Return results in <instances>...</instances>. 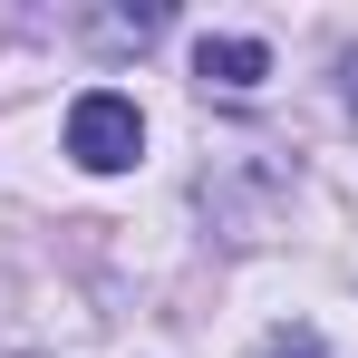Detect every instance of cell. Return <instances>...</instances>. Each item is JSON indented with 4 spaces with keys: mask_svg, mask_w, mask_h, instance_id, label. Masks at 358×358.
I'll return each mask as SVG.
<instances>
[{
    "mask_svg": "<svg viewBox=\"0 0 358 358\" xmlns=\"http://www.w3.org/2000/svg\"><path fill=\"white\" fill-rule=\"evenodd\" d=\"M68 155H78L87 175H126V165L145 155V117H136V97L87 87V97L68 107Z\"/></svg>",
    "mask_w": 358,
    "mask_h": 358,
    "instance_id": "cell-1",
    "label": "cell"
},
{
    "mask_svg": "<svg viewBox=\"0 0 358 358\" xmlns=\"http://www.w3.org/2000/svg\"><path fill=\"white\" fill-rule=\"evenodd\" d=\"M262 358H329V349H320L310 329H281V339H271V349H262Z\"/></svg>",
    "mask_w": 358,
    "mask_h": 358,
    "instance_id": "cell-3",
    "label": "cell"
},
{
    "mask_svg": "<svg viewBox=\"0 0 358 358\" xmlns=\"http://www.w3.org/2000/svg\"><path fill=\"white\" fill-rule=\"evenodd\" d=\"M194 78L223 87V97H252V87L271 78V49H262V39H194Z\"/></svg>",
    "mask_w": 358,
    "mask_h": 358,
    "instance_id": "cell-2",
    "label": "cell"
}]
</instances>
